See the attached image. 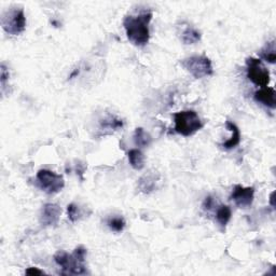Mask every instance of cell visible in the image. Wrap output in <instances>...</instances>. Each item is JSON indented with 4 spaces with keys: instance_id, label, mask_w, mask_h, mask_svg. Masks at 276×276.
Returning <instances> with one entry per match:
<instances>
[{
    "instance_id": "obj_6",
    "label": "cell",
    "mask_w": 276,
    "mask_h": 276,
    "mask_svg": "<svg viewBox=\"0 0 276 276\" xmlns=\"http://www.w3.org/2000/svg\"><path fill=\"white\" fill-rule=\"evenodd\" d=\"M37 183L41 190L48 194H54L65 187L63 176L56 174L50 170H40L37 173Z\"/></svg>"
},
{
    "instance_id": "obj_17",
    "label": "cell",
    "mask_w": 276,
    "mask_h": 276,
    "mask_svg": "<svg viewBox=\"0 0 276 276\" xmlns=\"http://www.w3.org/2000/svg\"><path fill=\"white\" fill-rule=\"evenodd\" d=\"M231 216L232 212L228 205H219L217 209H216V220L223 228H226V226L228 225Z\"/></svg>"
},
{
    "instance_id": "obj_4",
    "label": "cell",
    "mask_w": 276,
    "mask_h": 276,
    "mask_svg": "<svg viewBox=\"0 0 276 276\" xmlns=\"http://www.w3.org/2000/svg\"><path fill=\"white\" fill-rule=\"evenodd\" d=\"M181 66L196 79H202L214 74L212 61L205 55H194L182 59Z\"/></svg>"
},
{
    "instance_id": "obj_15",
    "label": "cell",
    "mask_w": 276,
    "mask_h": 276,
    "mask_svg": "<svg viewBox=\"0 0 276 276\" xmlns=\"http://www.w3.org/2000/svg\"><path fill=\"white\" fill-rule=\"evenodd\" d=\"M201 32L191 26H188L187 28L183 29V31L181 32V41L185 43V45H194V43L201 40Z\"/></svg>"
},
{
    "instance_id": "obj_2",
    "label": "cell",
    "mask_w": 276,
    "mask_h": 276,
    "mask_svg": "<svg viewBox=\"0 0 276 276\" xmlns=\"http://www.w3.org/2000/svg\"><path fill=\"white\" fill-rule=\"evenodd\" d=\"M86 250L83 246H78L73 253L57 251L54 255V261L62 269V274L83 275L86 274L85 268Z\"/></svg>"
},
{
    "instance_id": "obj_20",
    "label": "cell",
    "mask_w": 276,
    "mask_h": 276,
    "mask_svg": "<svg viewBox=\"0 0 276 276\" xmlns=\"http://www.w3.org/2000/svg\"><path fill=\"white\" fill-rule=\"evenodd\" d=\"M67 214H68V218L72 223H75L81 216V210L78 205H75L74 203L69 204L67 206Z\"/></svg>"
},
{
    "instance_id": "obj_18",
    "label": "cell",
    "mask_w": 276,
    "mask_h": 276,
    "mask_svg": "<svg viewBox=\"0 0 276 276\" xmlns=\"http://www.w3.org/2000/svg\"><path fill=\"white\" fill-rule=\"evenodd\" d=\"M260 57L263 58L270 64H274L276 61V50H275V41L268 42L267 46L260 51Z\"/></svg>"
},
{
    "instance_id": "obj_10",
    "label": "cell",
    "mask_w": 276,
    "mask_h": 276,
    "mask_svg": "<svg viewBox=\"0 0 276 276\" xmlns=\"http://www.w3.org/2000/svg\"><path fill=\"white\" fill-rule=\"evenodd\" d=\"M276 93L273 88H269V86H264V88L258 90L253 99L257 102H260L263 106H266L270 109H275L276 107Z\"/></svg>"
},
{
    "instance_id": "obj_24",
    "label": "cell",
    "mask_w": 276,
    "mask_h": 276,
    "mask_svg": "<svg viewBox=\"0 0 276 276\" xmlns=\"http://www.w3.org/2000/svg\"><path fill=\"white\" fill-rule=\"evenodd\" d=\"M273 198H274V192H272L271 196H270V199H271V200H270V201H271L272 206H274V199Z\"/></svg>"
},
{
    "instance_id": "obj_13",
    "label": "cell",
    "mask_w": 276,
    "mask_h": 276,
    "mask_svg": "<svg viewBox=\"0 0 276 276\" xmlns=\"http://www.w3.org/2000/svg\"><path fill=\"white\" fill-rule=\"evenodd\" d=\"M134 143L137 147L146 148L152 143V137H151V135L148 132H146L143 127H137L135 129L134 133Z\"/></svg>"
},
{
    "instance_id": "obj_1",
    "label": "cell",
    "mask_w": 276,
    "mask_h": 276,
    "mask_svg": "<svg viewBox=\"0 0 276 276\" xmlns=\"http://www.w3.org/2000/svg\"><path fill=\"white\" fill-rule=\"evenodd\" d=\"M152 20V12L145 11L138 15H127L124 18L123 26L125 29L127 39L134 46L144 47L150 39L149 25Z\"/></svg>"
},
{
    "instance_id": "obj_12",
    "label": "cell",
    "mask_w": 276,
    "mask_h": 276,
    "mask_svg": "<svg viewBox=\"0 0 276 276\" xmlns=\"http://www.w3.org/2000/svg\"><path fill=\"white\" fill-rule=\"evenodd\" d=\"M226 128L232 132V136L229 140H226V143L221 144L220 146L226 150H230V149L235 148L236 146L241 143V132H240V128L237 127L236 124L233 122L226 121Z\"/></svg>"
},
{
    "instance_id": "obj_16",
    "label": "cell",
    "mask_w": 276,
    "mask_h": 276,
    "mask_svg": "<svg viewBox=\"0 0 276 276\" xmlns=\"http://www.w3.org/2000/svg\"><path fill=\"white\" fill-rule=\"evenodd\" d=\"M156 187V177L152 174L143 176L138 180V189L144 193H151Z\"/></svg>"
},
{
    "instance_id": "obj_7",
    "label": "cell",
    "mask_w": 276,
    "mask_h": 276,
    "mask_svg": "<svg viewBox=\"0 0 276 276\" xmlns=\"http://www.w3.org/2000/svg\"><path fill=\"white\" fill-rule=\"evenodd\" d=\"M247 78L257 86H268L270 83V72L264 66L260 59L255 57H248L246 59Z\"/></svg>"
},
{
    "instance_id": "obj_8",
    "label": "cell",
    "mask_w": 276,
    "mask_h": 276,
    "mask_svg": "<svg viewBox=\"0 0 276 276\" xmlns=\"http://www.w3.org/2000/svg\"><path fill=\"white\" fill-rule=\"evenodd\" d=\"M253 199H255V188L243 187L241 185H236L230 196L231 201H233L236 206L240 208L251 207Z\"/></svg>"
},
{
    "instance_id": "obj_11",
    "label": "cell",
    "mask_w": 276,
    "mask_h": 276,
    "mask_svg": "<svg viewBox=\"0 0 276 276\" xmlns=\"http://www.w3.org/2000/svg\"><path fill=\"white\" fill-rule=\"evenodd\" d=\"M122 127L123 121L113 115H108L100 121V131L104 135L116 132Z\"/></svg>"
},
{
    "instance_id": "obj_22",
    "label": "cell",
    "mask_w": 276,
    "mask_h": 276,
    "mask_svg": "<svg viewBox=\"0 0 276 276\" xmlns=\"http://www.w3.org/2000/svg\"><path fill=\"white\" fill-rule=\"evenodd\" d=\"M215 207V200L213 199V197H207L205 199V201L203 203V208L204 210H206V212H209L210 209H213Z\"/></svg>"
},
{
    "instance_id": "obj_14",
    "label": "cell",
    "mask_w": 276,
    "mask_h": 276,
    "mask_svg": "<svg viewBox=\"0 0 276 276\" xmlns=\"http://www.w3.org/2000/svg\"><path fill=\"white\" fill-rule=\"evenodd\" d=\"M129 164L134 170L140 171L145 167V155L139 149H131L128 151Z\"/></svg>"
},
{
    "instance_id": "obj_23",
    "label": "cell",
    "mask_w": 276,
    "mask_h": 276,
    "mask_svg": "<svg viewBox=\"0 0 276 276\" xmlns=\"http://www.w3.org/2000/svg\"><path fill=\"white\" fill-rule=\"evenodd\" d=\"M26 274H28V275H41V274H43V272L41 271V270L37 269V268H28L26 270Z\"/></svg>"
},
{
    "instance_id": "obj_21",
    "label": "cell",
    "mask_w": 276,
    "mask_h": 276,
    "mask_svg": "<svg viewBox=\"0 0 276 276\" xmlns=\"http://www.w3.org/2000/svg\"><path fill=\"white\" fill-rule=\"evenodd\" d=\"M9 70L7 69V67L4 66V64H1V75H0V80H1V89L2 91L5 88V82H7V80L9 79Z\"/></svg>"
},
{
    "instance_id": "obj_3",
    "label": "cell",
    "mask_w": 276,
    "mask_h": 276,
    "mask_svg": "<svg viewBox=\"0 0 276 276\" xmlns=\"http://www.w3.org/2000/svg\"><path fill=\"white\" fill-rule=\"evenodd\" d=\"M175 132L185 137L192 136L203 127L199 115L193 110H183L174 113Z\"/></svg>"
},
{
    "instance_id": "obj_9",
    "label": "cell",
    "mask_w": 276,
    "mask_h": 276,
    "mask_svg": "<svg viewBox=\"0 0 276 276\" xmlns=\"http://www.w3.org/2000/svg\"><path fill=\"white\" fill-rule=\"evenodd\" d=\"M62 208L57 204L48 203L43 206L40 214V224L45 226H52L58 224Z\"/></svg>"
},
{
    "instance_id": "obj_5",
    "label": "cell",
    "mask_w": 276,
    "mask_h": 276,
    "mask_svg": "<svg viewBox=\"0 0 276 276\" xmlns=\"http://www.w3.org/2000/svg\"><path fill=\"white\" fill-rule=\"evenodd\" d=\"M1 25L5 32L19 36L26 28V16L22 8H12L5 11L1 18Z\"/></svg>"
},
{
    "instance_id": "obj_19",
    "label": "cell",
    "mask_w": 276,
    "mask_h": 276,
    "mask_svg": "<svg viewBox=\"0 0 276 276\" xmlns=\"http://www.w3.org/2000/svg\"><path fill=\"white\" fill-rule=\"evenodd\" d=\"M107 226L111 231L120 233L125 228L126 223L123 217H111L107 219Z\"/></svg>"
}]
</instances>
